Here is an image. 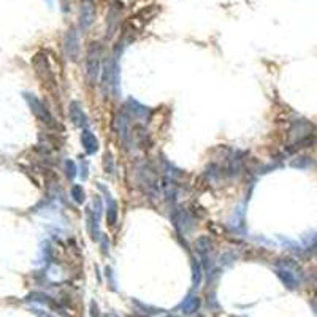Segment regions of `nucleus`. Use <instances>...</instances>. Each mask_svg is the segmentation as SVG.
I'll return each mask as SVG.
<instances>
[{"mask_svg":"<svg viewBox=\"0 0 317 317\" xmlns=\"http://www.w3.org/2000/svg\"><path fill=\"white\" fill-rule=\"evenodd\" d=\"M100 58H102V48L98 43H94L89 49V59H87V70L90 80L95 81L98 75V68H100Z\"/></svg>","mask_w":317,"mask_h":317,"instance_id":"obj_1","label":"nucleus"},{"mask_svg":"<svg viewBox=\"0 0 317 317\" xmlns=\"http://www.w3.org/2000/svg\"><path fill=\"white\" fill-rule=\"evenodd\" d=\"M94 23V3L92 0H83L80 6V26L83 30L89 29V26Z\"/></svg>","mask_w":317,"mask_h":317,"instance_id":"obj_2","label":"nucleus"},{"mask_svg":"<svg viewBox=\"0 0 317 317\" xmlns=\"http://www.w3.org/2000/svg\"><path fill=\"white\" fill-rule=\"evenodd\" d=\"M26 98H27V102H29L30 108H32V111L35 113V115H37L45 124L51 125L53 124V116L49 115V111L43 107V103H41L38 98H35L32 95H26Z\"/></svg>","mask_w":317,"mask_h":317,"instance_id":"obj_3","label":"nucleus"},{"mask_svg":"<svg viewBox=\"0 0 317 317\" xmlns=\"http://www.w3.org/2000/svg\"><path fill=\"white\" fill-rule=\"evenodd\" d=\"M78 37H76V32L75 29H70L65 35V51L72 56V59H76L75 56L78 53Z\"/></svg>","mask_w":317,"mask_h":317,"instance_id":"obj_4","label":"nucleus"},{"mask_svg":"<svg viewBox=\"0 0 317 317\" xmlns=\"http://www.w3.org/2000/svg\"><path fill=\"white\" fill-rule=\"evenodd\" d=\"M279 276L283 278V281L286 283V286H287V287H290V288H293V287H295V279L292 278V274H288V273H281Z\"/></svg>","mask_w":317,"mask_h":317,"instance_id":"obj_5","label":"nucleus"},{"mask_svg":"<svg viewBox=\"0 0 317 317\" xmlns=\"http://www.w3.org/2000/svg\"><path fill=\"white\" fill-rule=\"evenodd\" d=\"M48 2H49V0H48Z\"/></svg>","mask_w":317,"mask_h":317,"instance_id":"obj_6","label":"nucleus"}]
</instances>
